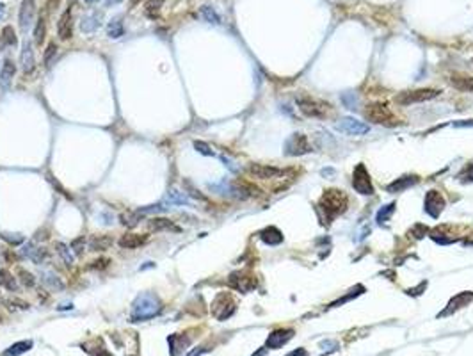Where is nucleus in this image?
<instances>
[{
  "mask_svg": "<svg viewBox=\"0 0 473 356\" xmlns=\"http://www.w3.org/2000/svg\"><path fill=\"white\" fill-rule=\"evenodd\" d=\"M148 228H150V232H180V228L175 225L173 221H169V219H166V217H151L150 221H148Z\"/></svg>",
  "mask_w": 473,
  "mask_h": 356,
  "instance_id": "obj_20",
  "label": "nucleus"
},
{
  "mask_svg": "<svg viewBox=\"0 0 473 356\" xmlns=\"http://www.w3.org/2000/svg\"><path fill=\"white\" fill-rule=\"evenodd\" d=\"M445 205H447V201H445L443 194H441L440 191H429V193L425 194V212L431 217H434V219L440 217V214L443 212L445 209Z\"/></svg>",
  "mask_w": 473,
  "mask_h": 356,
  "instance_id": "obj_9",
  "label": "nucleus"
},
{
  "mask_svg": "<svg viewBox=\"0 0 473 356\" xmlns=\"http://www.w3.org/2000/svg\"><path fill=\"white\" fill-rule=\"evenodd\" d=\"M260 239L269 246H277L283 242V234L276 228V226H267L265 230H261L260 232Z\"/></svg>",
  "mask_w": 473,
  "mask_h": 356,
  "instance_id": "obj_25",
  "label": "nucleus"
},
{
  "mask_svg": "<svg viewBox=\"0 0 473 356\" xmlns=\"http://www.w3.org/2000/svg\"><path fill=\"white\" fill-rule=\"evenodd\" d=\"M148 241V235H139V234H125L118 241V244L123 250H135L139 246H143Z\"/></svg>",
  "mask_w": 473,
  "mask_h": 356,
  "instance_id": "obj_21",
  "label": "nucleus"
},
{
  "mask_svg": "<svg viewBox=\"0 0 473 356\" xmlns=\"http://www.w3.org/2000/svg\"><path fill=\"white\" fill-rule=\"evenodd\" d=\"M164 201L169 205H191V200L187 198V194L180 193V191H176V189H171Z\"/></svg>",
  "mask_w": 473,
  "mask_h": 356,
  "instance_id": "obj_30",
  "label": "nucleus"
},
{
  "mask_svg": "<svg viewBox=\"0 0 473 356\" xmlns=\"http://www.w3.org/2000/svg\"><path fill=\"white\" fill-rule=\"evenodd\" d=\"M109 264H110L109 258H98V260L91 262V269H105Z\"/></svg>",
  "mask_w": 473,
  "mask_h": 356,
  "instance_id": "obj_45",
  "label": "nucleus"
},
{
  "mask_svg": "<svg viewBox=\"0 0 473 356\" xmlns=\"http://www.w3.org/2000/svg\"><path fill=\"white\" fill-rule=\"evenodd\" d=\"M457 180L463 182H473V162L466 164L461 173H457Z\"/></svg>",
  "mask_w": 473,
  "mask_h": 356,
  "instance_id": "obj_41",
  "label": "nucleus"
},
{
  "mask_svg": "<svg viewBox=\"0 0 473 356\" xmlns=\"http://www.w3.org/2000/svg\"><path fill=\"white\" fill-rule=\"evenodd\" d=\"M57 34L62 41L71 37V9H66L57 21Z\"/></svg>",
  "mask_w": 473,
  "mask_h": 356,
  "instance_id": "obj_22",
  "label": "nucleus"
},
{
  "mask_svg": "<svg viewBox=\"0 0 473 356\" xmlns=\"http://www.w3.org/2000/svg\"><path fill=\"white\" fill-rule=\"evenodd\" d=\"M347 201L349 200H347L345 193H342L338 189H327L318 201V209L326 216L327 221H333L336 216L347 210Z\"/></svg>",
  "mask_w": 473,
  "mask_h": 356,
  "instance_id": "obj_1",
  "label": "nucleus"
},
{
  "mask_svg": "<svg viewBox=\"0 0 473 356\" xmlns=\"http://www.w3.org/2000/svg\"><path fill=\"white\" fill-rule=\"evenodd\" d=\"M87 4H96V2H100V0H86Z\"/></svg>",
  "mask_w": 473,
  "mask_h": 356,
  "instance_id": "obj_54",
  "label": "nucleus"
},
{
  "mask_svg": "<svg viewBox=\"0 0 473 356\" xmlns=\"http://www.w3.org/2000/svg\"><path fill=\"white\" fill-rule=\"evenodd\" d=\"M352 187L356 189V193L363 194V196L374 194V184H372L370 175H368L367 168H365L363 164L356 166L354 175H352Z\"/></svg>",
  "mask_w": 473,
  "mask_h": 356,
  "instance_id": "obj_6",
  "label": "nucleus"
},
{
  "mask_svg": "<svg viewBox=\"0 0 473 356\" xmlns=\"http://www.w3.org/2000/svg\"><path fill=\"white\" fill-rule=\"evenodd\" d=\"M55 53H57V45H55V43H50L48 48L45 50V57H43L46 68L52 66V61H53V57H55Z\"/></svg>",
  "mask_w": 473,
  "mask_h": 356,
  "instance_id": "obj_42",
  "label": "nucleus"
},
{
  "mask_svg": "<svg viewBox=\"0 0 473 356\" xmlns=\"http://www.w3.org/2000/svg\"><path fill=\"white\" fill-rule=\"evenodd\" d=\"M322 175H324V176H335L336 171H335V169H329V168H327V169H322Z\"/></svg>",
  "mask_w": 473,
  "mask_h": 356,
  "instance_id": "obj_49",
  "label": "nucleus"
},
{
  "mask_svg": "<svg viewBox=\"0 0 473 356\" xmlns=\"http://www.w3.org/2000/svg\"><path fill=\"white\" fill-rule=\"evenodd\" d=\"M415 184H418V176L415 175H408V176H400V178H397V180H393L392 184L386 185V191L388 193H404L406 189L413 187Z\"/></svg>",
  "mask_w": 473,
  "mask_h": 356,
  "instance_id": "obj_17",
  "label": "nucleus"
},
{
  "mask_svg": "<svg viewBox=\"0 0 473 356\" xmlns=\"http://www.w3.org/2000/svg\"><path fill=\"white\" fill-rule=\"evenodd\" d=\"M393 212H395V203H388L384 205L383 209L377 212V216H375V221L379 223V225H383V223H386L390 217L393 216Z\"/></svg>",
  "mask_w": 473,
  "mask_h": 356,
  "instance_id": "obj_35",
  "label": "nucleus"
},
{
  "mask_svg": "<svg viewBox=\"0 0 473 356\" xmlns=\"http://www.w3.org/2000/svg\"><path fill=\"white\" fill-rule=\"evenodd\" d=\"M247 173L254 178H261V180H270V178H279L286 171L274 166H267V164H251L247 168Z\"/></svg>",
  "mask_w": 473,
  "mask_h": 356,
  "instance_id": "obj_11",
  "label": "nucleus"
},
{
  "mask_svg": "<svg viewBox=\"0 0 473 356\" xmlns=\"http://www.w3.org/2000/svg\"><path fill=\"white\" fill-rule=\"evenodd\" d=\"M59 5V0H48V4H46V7H48V11H53V9Z\"/></svg>",
  "mask_w": 473,
  "mask_h": 356,
  "instance_id": "obj_48",
  "label": "nucleus"
},
{
  "mask_svg": "<svg viewBox=\"0 0 473 356\" xmlns=\"http://www.w3.org/2000/svg\"><path fill=\"white\" fill-rule=\"evenodd\" d=\"M71 250L75 251L77 257H82L84 255V237H77L71 241Z\"/></svg>",
  "mask_w": 473,
  "mask_h": 356,
  "instance_id": "obj_44",
  "label": "nucleus"
},
{
  "mask_svg": "<svg viewBox=\"0 0 473 356\" xmlns=\"http://www.w3.org/2000/svg\"><path fill=\"white\" fill-rule=\"evenodd\" d=\"M20 64H21V71L25 75H30L34 71V66H36V61H34V50H32V43L25 39L23 45H21V53H20Z\"/></svg>",
  "mask_w": 473,
  "mask_h": 356,
  "instance_id": "obj_14",
  "label": "nucleus"
},
{
  "mask_svg": "<svg viewBox=\"0 0 473 356\" xmlns=\"http://www.w3.org/2000/svg\"><path fill=\"white\" fill-rule=\"evenodd\" d=\"M100 25H102V12L93 11V12H89L87 16L82 18L80 30L84 34H94L96 30H98Z\"/></svg>",
  "mask_w": 473,
  "mask_h": 356,
  "instance_id": "obj_19",
  "label": "nucleus"
},
{
  "mask_svg": "<svg viewBox=\"0 0 473 356\" xmlns=\"http://www.w3.org/2000/svg\"><path fill=\"white\" fill-rule=\"evenodd\" d=\"M336 128L347 135H363V134H368V130H370V127H368L367 123L358 121V119L354 118L340 119V121L336 123Z\"/></svg>",
  "mask_w": 473,
  "mask_h": 356,
  "instance_id": "obj_12",
  "label": "nucleus"
},
{
  "mask_svg": "<svg viewBox=\"0 0 473 356\" xmlns=\"http://www.w3.org/2000/svg\"><path fill=\"white\" fill-rule=\"evenodd\" d=\"M297 105L299 111L308 118L326 119L333 114V109H331L329 103L324 102V100L311 98V96H297Z\"/></svg>",
  "mask_w": 473,
  "mask_h": 356,
  "instance_id": "obj_4",
  "label": "nucleus"
},
{
  "mask_svg": "<svg viewBox=\"0 0 473 356\" xmlns=\"http://www.w3.org/2000/svg\"><path fill=\"white\" fill-rule=\"evenodd\" d=\"M16 43L18 37L14 34V29H12L11 25H5L4 29H2V34H0V46L7 48V46H16Z\"/></svg>",
  "mask_w": 473,
  "mask_h": 356,
  "instance_id": "obj_28",
  "label": "nucleus"
},
{
  "mask_svg": "<svg viewBox=\"0 0 473 356\" xmlns=\"http://www.w3.org/2000/svg\"><path fill=\"white\" fill-rule=\"evenodd\" d=\"M230 285L238 292H251L256 289L258 282L254 276L245 275V273H232L230 275Z\"/></svg>",
  "mask_w": 473,
  "mask_h": 356,
  "instance_id": "obj_13",
  "label": "nucleus"
},
{
  "mask_svg": "<svg viewBox=\"0 0 473 356\" xmlns=\"http://www.w3.org/2000/svg\"><path fill=\"white\" fill-rule=\"evenodd\" d=\"M164 5V0H146V5H144V14L151 20H155L160 14V9Z\"/></svg>",
  "mask_w": 473,
  "mask_h": 356,
  "instance_id": "obj_31",
  "label": "nucleus"
},
{
  "mask_svg": "<svg viewBox=\"0 0 473 356\" xmlns=\"http://www.w3.org/2000/svg\"><path fill=\"white\" fill-rule=\"evenodd\" d=\"M139 2H141V0H132V2H130V4H132V5H137V4H139Z\"/></svg>",
  "mask_w": 473,
  "mask_h": 356,
  "instance_id": "obj_55",
  "label": "nucleus"
},
{
  "mask_svg": "<svg viewBox=\"0 0 473 356\" xmlns=\"http://www.w3.org/2000/svg\"><path fill=\"white\" fill-rule=\"evenodd\" d=\"M456 127H473V119H466V121H456Z\"/></svg>",
  "mask_w": 473,
  "mask_h": 356,
  "instance_id": "obj_47",
  "label": "nucleus"
},
{
  "mask_svg": "<svg viewBox=\"0 0 473 356\" xmlns=\"http://www.w3.org/2000/svg\"><path fill=\"white\" fill-rule=\"evenodd\" d=\"M311 152V144L304 134H292L285 143V155L297 157Z\"/></svg>",
  "mask_w": 473,
  "mask_h": 356,
  "instance_id": "obj_7",
  "label": "nucleus"
},
{
  "mask_svg": "<svg viewBox=\"0 0 473 356\" xmlns=\"http://www.w3.org/2000/svg\"><path fill=\"white\" fill-rule=\"evenodd\" d=\"M201 16L208 21V23H221V16L217 14V11L212 7V5H203L201 7Z\"/></svg>",
  "mask_w": 473,
  "mask_h": 356,
  "instance_id": "obj_36",
  "label": "nucleus"
},
{
  "mask_svg": "<svg viewBox=\"0 0 473 356\" xmlns=\"http://www.w3.org/2000/svg\"><path fill=\"white\" fill-rule=\"evenodd\" d=\"M45 36H46V21L43 16H39V20H37L36 23V29H34V43H36L37 46H41L43 41H45Z\"/></svg>",
  "mask_w": 473,
  "mask_h": 356,
  "instance_id": "obj_32",
  "label": "nucleus"
},
{
  "mask_svg": "<svg viewBox=\"0 0 473 356\" xmlns=\"http://www.w3.org/2000/svg\"><path fill=\"white\" fill-rule=\"evenodd\" d=\"M184 187L187 189L189 196H192L194 200H198V201H208L207 196H205V194H201L200 191H198V189L194 187V185H192L191 180H184Z\"/></svg>",
  "mask_w": 473,
  "mask_h": 356,
  "instance_id": "obj_39",
  "label": "nucleus"
},
{
  "mask_svg": "<svg viewBox=\"0 0 473 356\" xmlns=\"http://www.w3.org/2000/svg\"><path fill=\"white\" fill-rule=\"evenodd\" d=\"M112 244H114L112 235H94L89 241V251H107Z\"/></svg>",
  "mask_w": 473,
  "mask_h": 356,
  "instance_id": "obj_24",
  "label": "nucleus"
},
{
  "mask_svg": "<svg viewBox=\"0 0 473 356\" xmlns=\"http://www.w3.org/2000/svg\"><path fill=\"white\" fill-rule=\"evenodd\" d=\"M143 217H144L143 210H130V212L121 214V216H119V221H121V225L127 226V228H135Z\"/></svg>",
  "mask_w": 473,
  "mask_h": 356,
  "instance_id": "obj_27",
  "label": "nucleus"
},
{
  "mask_svg": "<svg viewBox=\"0 0 473 356\" xmlns=\"http://www.w3.org/2000/svg\"><path fill=\"white\" fill-rule=\"evenodd\" d=\"M194 148H196V150H198L200 153H203V155H207V157H214V155H216L212 148L208 146L207 143H203V141H194Z\"/></svg>",
  "mask_w": 473,
  "mask_h": 356,
  "instance_id": "obj_43",
  "label": "nucleus"
},
{
  "mask_svg": "<svg viewBox=\"0 0 473 356\" xmlns=\"http://www.w3.org/2000/svg\"><path fill=\"white\" fill-rule=\"evenodd\" d=\"M41 278H43V282L46 283V285H50L52 289H57V291H61L62 287V282L57 278V276H53L52 273H41Z\"/></svg>",
  "mask_w": 473,
  "mask_h": 356,
  "instance_id": "obj_38",
  "label": "nucleus"
},
{
  "mask_svg": "<svg viewBox=\"0 0 473 356\" xmlns=\"http://www.w3.org/2000/svg\"><path fill=\"white\" fill-rule=\"evenodd\" d=\"M21 253H23V257H27L29 260H32L34 264H45L46 258H48V253H46L43 248H37V246H34L32 242H27V244L23 246V250H21Z\"/></svg>",
  "mask_w": 473,
  "mask_h": 356,
  "instance_id": "obj_18",
  "label": "nucleus"
},
{
  "mask_svg": "<svg viewBox=\"0 0 473 356\" xmlns=\"http://www.w3.org/2000/svg\"><path fill=\"white\" fill-rule=\"evenodd\" d=\"M450 84L463 93H473V77H468V75H452Z\"/></svg>",
  "mask_w": 473,
  "mask_h": 356,
  "instance_id": "obj_26",
  "label": "nucleus"
},
{
  "mask_svg": "<svg viewBox=\"0 0 473 356\" xmlns=\"http://www.w3.org/2000/svg\"><path fill=\"white\" fill-rule=\"evenodd\" d=\"M286 356H306V351H302V349H297V351H294L292 355H286Z\"/></svg>",
  "mask_w": 473,
  "mask_h": 356,
  "instance_id": "obj_50",
  "label": "nucleus"
},
{
  "mask_svg": "<svg viewBox=\"0 0 473 356\" xmlns=\"http://www.w3.org/2000/svg\"><path fill=\"white\" fill-rule=\"evenodd\" d=\"M55 251H57L59 255L62 257V260H64L66 266H73V255H71V251H69V248L66 244H62V242H55Z\"/></svg>",
  "mask_w": 473,
  "mask_h": 356,
  "instance_id": "obj_34",
  "label": "nucleus"
},
{
  "mask_svg": "<svg viewBox=\"0 0 473 356\" xmlns=\"http://www.w3.org/2000/svg\"><path fill=\"white\" fill-rule=\"evenodd\" d=\"M2 239H4V241H7L9 244H12V246H18V244H21V242H23V237H20V235H16V237H11L9 234H2Z\"/></svg>",
  "mask_w": 473,
  "mask_h": 356,
  "instance_id": "obj_46",
  "label": "nucleus"
},
{
  "mask_svg": "<svg viewBox=\"0 0 473 356\" xmlns=\"http://www.w3.org/2000/svg\"><path fill=\"white\" fill-rule=\"evenodd\" d=\"M292 337H294V330H276V332H272L269 337H267L265 348H269V349L281 348V346H285Z\"/></svg>",
  "mask_w": 473,
  "mask_h": 356,
  "instance_id": "obj_15",
  "label": "nucleus"
},
{
  "mask_svg": "<svg viewBox=\"0 0 473 356\" xmlns=\"http://www.w3.org/2000/svg\"><path fill=\"white\" fill-rule=\"evenodd\" d=\"M30 349H32V340H21V342L12 344L4 355L5 356H18V355H23V353L30 351Z\"/></svg>",
  "mask_w": 473,
  "mask_h": 356,
  "instance_id": "obj_29",
  "label": "nucleus"
},
{
  "mask_svg": "<svg viewBox=\"0 0 473 356\" xmlns=\"http://www.w3.org/2000/svg\"><path fill=\"white\" fill-rule=\"evenodd\" d=\"M0 285L11 292L16 291V282H14V278L7 269H0Z\"/></svg>",
  "mask_w": 473,
  "mask_h": 356,
  "instance_id": "obj_33",
  "label": "nucleus"
},
{
  "mask_svg": "<svg viewBox=\"0 0 473 356\" xmlns=\"http://www.w3.org/2000/svg\"><path fill=\"white\" fill-rule=\"evenodd\" d=\"M473 301V292H461V294H457L456 298H452L450 299V303H449V308L447 310H443L440 314L438 317H445V316H450V314H454V312L457 310V308H463V307H466L468 303H472Z\"/></svg>",
  "mask_w": 473,
  "mask_h": 356,
  "instance_id": "obj_16",
  "label": "nucleus"
},
{
  "mask_svg": "<svg viewBox=\"0 0 473 356\" xmlns=\"http://www.w3.org/2000/svg\"><path fill=\"white\" fill-rule=\"evenodd\" d=\"M162 312V303L155 294H141L132 305V319L148 321Z\"/></svg>",
  "mask_w": 473,
  "mask_h": 356,
  "instance_id": "obj_2",
  "label": "nucleus"
},
{
  "mask_svg": "<svg viewBox=\"0 0 473 356\" xmlns=\"http://www.w3.org/2000/svg\"><path fill=\"white\" fill-rule=\"evenodd\" d=\"M34 16H36V0H23L20 5V12H18L20 29L23 32H27L32 27Z\"/></svg>",
  "mask_w": 473,
  "mask_h": 356,
  "instance_id": "obj_10",
  "label": "nucleus"
},
{
  "mask_svg": "<svg viewBox=\"0 0 473 356\" xmlns=\"http://www.w3.org/2000/svg\"><path fill=\"white\" fill-rule=\"evenodd\" d=\"M14 75H16V64H14L11 59H5V61L2 62V68H0V86L7 87Z\"/></svg>",
  "mask_w": 473,
  "mask_h": 356,
  "instance_id": "obj_23",
  "label": "nucleus"
},
{
  "mask_svg": "<svg viewBox=\"0 0 473 356\" xmlns=\"http://www.w3.org/2000/svg\"><path fill=\"white\" fill-rule=\"evenodd\" d=\"M2 16H4V5L0 4V18H2Z\"/></svg>",
  "mask_w": 473,
  "mask_h": 356,
  "instance_id": "obj_53",
  "label": "nucleus"
},
{
  "mask_svg": "<svg viewBox=\"0 0 473 356\" xmlns=\"http://www.w3.org/2000/svg\"><path fill=\"white\" fill-rule=\"evenodd\" d=\"M263 355H265V349H261V351H258L254 356H263Z\"/></svg>",
  "mask_w": 473,
  "mask_h": 356,
  "instance_id": "obj_52",
  "label": "nucleus"
},
{
  "mask_svg": "<svg viewBox=\"0 0 473 356\" xmlns=\"http://www.w3.org/2000/svg\"><path fill=\"white\" fill-rule=\"evenodd\" d=\"M18 276H20L21 283H23L25 287H34V285H36V278L32 276V273L25 271L23 267H18Z\"/></svg>",
  "mask_w": 473,
  "mask_h": 356,
  "instance_id": "obj_40",
  "label": "nucleus"
},
{
  "mask_svg": "<svg viewBox=\"0 0 473 356\" xmlns=\"http://www.w3.org/2000/svg\"><path fill=\"white\" fill-rule=\"evenodd\" d=\"M365 118L368 119L370 123H375V125H383V127H399L400 119L397 118L395 114L392 112V109L384 103H368L363 111Z\"/></svg>",
  "mask_w": 473,
  "mask_h": 356,
  "instance_id": "obj_3",
  "label": "nucleus"
},
{
  "mask_svg": "<svg viewBox=\"0 0 473 356\" xmlns=\"http://www.w3.org/2000/svg\"><path fill=\"white\" fill-rule=\"evenodd\" d=\"M440 89H413V91H404L395 96V102L399 105H413V103H420L427 102V100H433L436 96H440Z\"/></svg>",
  "mask_w": 473,
  "mask_h": 356,
  "instance_id": "obj_5",
  "label": "nucleus"
},
{
  "mask_svg": "<svg viewBox=\"0 0 473 356\" xmlns=\"http://www.w3.org/2000/svg\"><path fill=\"white\" fill-rule=\"evenodd\" d=\"M107 34H109V37H121L123 36V21L121 18H114V20L110 21L109 27H107Z\"/></svg>",
  "mask_w": 473,
  "mask_h": 356,
  "instance_id": "obj_37",
  "label": "nucleus"
},
{
  "mask_svg": "<svg viewBox=\"0 0 473 356\" xmlns=\"http://www.w3.org/2000/svg\"><path fill=\"white\" fill-rule=\"evenodd\" d=\"M233 312H235V301L232 299V296L226 294V292L217 296L216 301H214V305H212L214 316H216L219 321H226L228 317L233 316Z\"/></svg>",
  "mask_w": 473,
  "mask_h": 356,
  "instance_id": "obj_8",
  "label": "nucleus"
},
{
  "mask_svg": "<svg viewBox=\"0 0 473 356\" xmlns=\"http://www.w3.org/2000/svg\"><path fill=\"white\" fill-rule=\"evenodd\" d=\"M119 2H123V0H107V5H109V7L110 5H118Z\"/></svg>",
  "mask_w": 473,
  "mask_h": 356,
  "instance_id": "obj_51",
  "label": "nucleus"
}]
</instances>
